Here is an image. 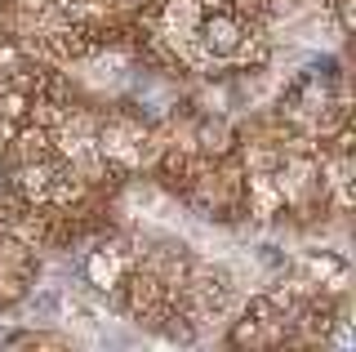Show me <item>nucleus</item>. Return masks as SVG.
Here are the masks:
<instances>
[{"label":"nucleus","mask_w":356,"mask_h":352,"mask_svg":"<svg viewBox=\"0 0 356 352\" xmlns=\"http://www.w3.org/2000/svg\"><path fill=\"white\" fill-rule=\"evenodd\" d=\"M196 40L209 58H232V54L245 45V23L232 9H214V14H205L196 23Z\"/></svg>","instance_id":"1"},{"label":"nucleus","mask_w":356,"mask_h":352,"mask_svg":"<svg viewBox=\"0 0 356 352\" xmlns=\"http://www.w3.org/2000/svg\"><path fill=\"white\" fill-rule=\"evenodd\" d=\"M170 103H174V85L165 81V76H156V72H143L138 90H134V107H138L147 120H156V116L170 112Z\"/></svg>","instance_id":"2"},{"label":"nucleus","mask_w":356,"mask_h":352,"mask_svg":"<svg viewBox=\"0 0 356 352\" xmlns=\"http://www.w3.org/2000/svg\"><path fill=\"white\" fill-rule=\"evenodd\" d=\"M116 255H107V250H94V255L85 259V277L98 285V290H107V285H116Z\"/></svg>","instance_id":"3"},{"label":"nucleus","mask_w":356,"mask_h":352,"mask_svg":"<svg viewBox=\"0 0 356 352\" xmlns=\"http://www.w3.org/2000/svg\"><path fill=\"white\" fill-rule=\"evenodd\" d=\"M0 352H22V348L14 344V339H9V344H0Z\"/></svg>","instance_id":"4"},{"label":"nucleus","mask_w":356,"mask_h":352,"mask_svg":"<svg viewBox=\"0 0 356 352\" xmlns=\"http://www.w3.org/2000/svg\"><path fill=\"white\" fill-rule=\"evenodd\" d=\"M0 192H5V165H0Z\"/></svg>","instance_id":"5"}]
</instances>
